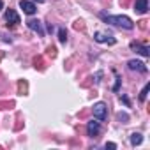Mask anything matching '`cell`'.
Instances as JSON below:
<instances>
[{
    "mask_svg": "<svg viewBox=\"0 0 150 150\" xmlns=\"http://www.w3.org/2000/svg\"><path fill=\"white\" fill-rule=\"evenodd\" d=\"M99 18L108 23V25H113V27H120V28H125V30H132L134 28V23L129 16H122V14H117V16H111V14H106L104 11L99 13Z\"/></svg>",
    "mask_w": 150,
    "mask_h": 150,
    "instance_id": "obj_1",
    "label": "cell"
},
{
    "mask_svg": "<svg viewBox=\"0 0 150 150\" xmlns=\"http://www.w3.org/2000/svg\"><path fill=\"white\" fill-rule=\"evenodd\" d=\"M92 111H94V118L99 120V122L106 120V117H108V106H106V103H96L92 106Z\"/></svg>",
    "mask_w": 150,
    "mask_h": 150,
    "instance_id": "obj_2",
    "label": "cell"
},
{
    "mask_svg": "<svg viewBox=\"0 0 150 150\" xmlns=\"http://www.w3.org/2000/svg\"><path fill=\"white\" fill-rule=\"evenodd\" d=\"M94 41L103 42V44H110V46L117 42V39H115L111 34H104V32H96V34H94Z\"/></svg>",
    "mask_w": 150,
    "mask_h": 150,
    "instance_id": "obj_3",
    "label": "cell"
},
{
    "mask_svg": "<svg viewBox=\"0 0 150 150\" xmlns=\"http://www.w3.org/2000/svg\"><path fill=\"white\" fill-rule=\"evenodd\" d=\"M6 21H7V27H16L20 23V16L14 9H7L6 11Z\"/></svg>",
    "mask_w": 150,
    "mask_h": 150,
    "instance_id": "obj_4",
    "label": "cell"
},
{
    "mask_svg": "<svg viewBox=\"0 0 150 150\" xmlns=\"http://www.w3.org/2000/svg\"><path fill=\"white\" fill-rule=\"evenodd\" d=\"M20 7H21V9H23V13H25V14H28V16L35 14V11H37L35 4H34V2H30V0H20Z\"/></svg>",
    "mask_w": 150,
    "mask_h": 150,
    "instance_id": "obj_5",
    "label": "cell"
},
{
    "mask_svg": "<svg viewBox=\"0 0 150 150\" xmlns=\"http://www.w3.org/2000/svg\"><path fill=\"white\" fill-rule=\"evenodd\" d=\"M131 50L136 51V53H139L141 57H150V48H148V46H143V44H139V42H136V41L131 42Z\"/></svg>",
    "mask_w": 150,
    "mask_h": 150,
    "instance_id": "obj_6",
    "label": "cell"
},
{
    "mask_svg": "<svg viewBox=\"0 0 150 150\" xmlns=\"http://www.w3.org/2000/svg\"><path fill=\"white\" fill-rule=\"evenodd\" d=\"M127 67H129L131 71H138V72H141V74H145V72L148 71V67H146L143 62H139V60H129V62H127Z\"/></svg>",
    "mask_w": 150,
    "mask_h": 150,
    "instance_id": "obj_7",
    "label": "cell"
},
{
    "mask_svg": "<svg viewBox=\"0 0 150 150\" xmlns=\"http://www.w3.org/2000/svg\"><path fill=\"white\" fill-rule=\"evenodd\" d=\"M101 132V125H99V120L96 122V120H90L88 124H87V134L90 136V138H94V136H97Z\"/></svg>",
    "mask_w": 150,
    "mask_h": 150,
    "instance_id": "obj_8",
    "label": "cell"
},
{
    "mask_svg": "<svg viewBox=\"0 0 150 150\" xmlns=\"http://www.w3.org/2000/svg\"><path fill=\"white\" fill-rule=\"evenodd\" d=\"M27 27L30 28V30H34V32H37L41 37L44 35V28H42V23L39 21V20H28L27 21Z\"/></svg>",
    "mask_w": 150,
    "mask_h": 150,
    "instance_id": "obj_9",
    "label": "cell"
},
{
    "mask_svg": "<svg viewBox=\"0 0 150 150\" xmlns=\"http://www.w3.org/2000/svg\"><path fill=\"white\" fill-rule=\"evenodd\" d=\"M134 11L138 14H145L148 11V0H136L134 2Z\"/></svg>",
    "mask_w": 150,
    "mask_h": 150,
    "instance_id": "obj_10",
    "label": "cell"
},
{
    "mask_svg": "<svg viewBox=\"0 0 150 150\" xmlns=\"http://www.w3.org/2000/svg\"><path fill=\"white\" fill-rule=\"evenodd\" d=\"M141 141H143V136H141L139 132H132V134H131V145H132V146L141 145Z\"/></svg>",
    "mask_w": 150,
    "mask_h": 150,
    "instance_id": "obj_11",
    "label": "cell"
},
{
    "mask_svg": "<svg viewBox=\"0 0 150 150\" xmlns=\"http://www.w3.org/2000/svg\"><path fill=\"white\" fill-rule=\"evenodd\" d=\"M58 41H60L62 44L67 42V32H65V28H60V30H58Z\"/></svg>",
    "mask_w": 150,
    "mask_h": 150,
    "instance_id": "obj_12",
    "label": "cell"
},
{
    "mask_svg": "<svg viewBox=\"0 0 150 150\" xmlns=\"http://www.w3.org/2000/svg\"><path fill=\"white\" fill-rule=\"evenodd\" d=\"M148 90H150V83H146V85L143 87L141 94H139V101H141V103H145V99H146V94H148Z\"/></svg>",
    "mask_w": 150,
    "mask_h": 150,
    "instance_id": "obj_13",
    "label": "cell"
},
{
    "mask_svg": "<svg viewBox=\"0 0 150 150\" xmlns=\"http://www.w3.org/2000/svg\"><path fill=\"white\" fill-rule=\"evenodd\" d=\"M104 146H106V148H111V150H115V148H117V143H106Z\"/></svg>",
    "mask_w": 150,
    "mask_h": 150,
    "instance_id": "obj_14",
    "label": "cell"
},
{
    "mask_svg": "<svg viewBox=\"0 0 150 150\" xmlns=\"http://www.w3.org/2000/svg\"><path fill=\"white\" fill-rule=\"evenodd\" d=\"M120 81H122V80H120V76H117V85H115V88H113L115 92L118 90V87H120Z\"/></svg>",
    "mask_w": 150,
    "mask_h": 150,
    "instance_id": "obj_15",
    "label": "cell"
},
{
    "mask_svg": "<svg viewBox=\"0 0 150 150\" xmlns=\"http://www.w3.org/2000/svg\"><path fill=\"white\" fill-rule=\"evenodd\" d=\"M118 118H120V120H127V118H129V117H127V115H125V113H118Z\"/></svg>",
    "mask_w": 150,
    "mask_h": 150,
    "instance_id": "obj_16",
    "label": "cell"
},
{
    "mask_svg": "<svg viewBox=\"0 0 150 150\" xmlns=\"http://www.w3.org/2000/svg\"><path fill=\"white\" fill-rule=\"evenodd\" d=\"M120 99H122V101H124V103H125V104H127V106H129V99H127V97H125V96H122V97H120Z\"/></svg>",
    "mask_w": 150,
    "mask_h": 150,
    "instance_id": "obj_17",
    "label": "cell"
},
{
    "mask_svg": "<svg viewBox=\"0 0 150 150\" xmlns=\"http://www.w3.org/2000/svg\"><path fill=\"white\" fill-rule=\"evenodd\" d=\"M4 9V2H2V0H0V11H2Z\"/></svg>",
    "mask_w": 150,
    "mask_h": 150,
    "instance_id": "obj_18",
    "label": "cell"
},
{
    "mask_svg": "<svg viewBox=\"0 0 150 150\" xmlns=\"http://www.w3.org/2000/svg\"><path fill=\"white\" fill-rule=\"evenodd\" d=\"M34 2H37V4H42V2H44V0H34Z\"/></svg>",
    "mask_w": 150,
    "mask_h": 150,
    "instance_id": "obj_19",
    "label": "cell"
}]
</instances>
